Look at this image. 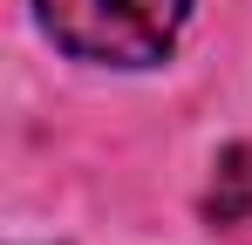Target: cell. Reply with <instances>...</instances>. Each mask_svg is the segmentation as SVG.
Listing matches in <instances>:
<instances>
[{"instance_id":"1","label":"cell","mask_w":252,"mask_h":245,"mask_svg":"<svg viewBox=\"0 0 252 245\" xmlns=\"http://www.w3.org/2000/svg\"><path fill=\"white\" fill-rule=\"evenodd\" d=\"M191 0H41V21L55 48L75 61H109V68H150L164 61Z\"/></svg>"},{"instance_id":"2","label":"cell","mask_w":252,"mask_h":245,"mask_svg":"<svg viewBox=\"0 0 252 245\" xmlns=\"http://www.w3.org/2000/svg\"><path fill=\"white\" fill-rule=\"evenodd\" d=\"M205 211H211V225H252V143H232L218 157Z\"/></svg>"}]
</instances>
